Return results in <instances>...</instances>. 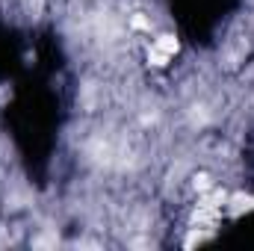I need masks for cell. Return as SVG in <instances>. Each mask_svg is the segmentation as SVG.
<instances>
[{
    "label": "cell",
    "instance_id": "1",
    "mask_svg": "<svg viewBox=\"0 0 254 251\" xmlns=\"http://www.w3.org/2000/svg\"><path fill=\"white\" fill-rule=\"evenodd\" d=\"M175 54H178V39H175V36H160V39L151 45L148 60H151L154 65H166Z\"/></svg>",
    "mask_w": 254,
    "mask_h": 251
},
{
    "label": "cell",
    "instance_id": "2",
    "mask_svg": "<svg viewBox=\"0 0 254 251\" xmlns=\"http://www.w3.org/2000/svg\"><path fill=\"white\" fill-rule=\"evenodd\" d=\"M228 210H231L234 216H240V213H249V210H254V198H252V195H234Z\"/></svg>",
    "mask_w": 254,
    "mask_h": 251
},
{
    "label": "cell",
    "instance_id": "3",
    "mask_svg": "<svg viewBox=\"0 0 254 251\" xmlns=\"http://www.w3.org/2000/svg\"><path fill=\"white\" fill-rule=\"evenodd\" d=\"M133 27H136V30H145L148 24H145V18H133Z\"/></svg>",
    "mask_w": 254,
    "mask_h": 251
}]
</instances>
